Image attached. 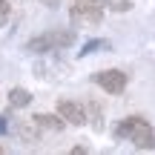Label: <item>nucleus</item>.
I'll list each match as a JSON object with an SVG mask.
<instances>
[{
    "instance_id": "9",
    "label": "nucleus",
    "mask_w": 155,
    "mask_h": 155,
    "mask_svg": "<svg viewBox=\"0 0 155 155\" xmlns=\"http://www.w3.org/2000/svg\"><path fill=\"white\" fill-rule=\"evenodd\" d=\"M9 15H12V6H9V0H0V26H6Z\"/></svg>"
},
{
    "instance_id": "4",
    "label": "nucleus",
    "mask_w": 155,
    "mask_h": 155,
    "mask_svg": "<svg viewBox=\"0 0 155 155\" xmlns=\"http://www.w3.org/2000/svg\"><path fill=\"white\" fill-rule=\"evenodd\" d=\"M92 81L98 83L106 95H121L124 89H127V83H129V75L124 72V69H101Z\"/></svg>"
},
{
    "instance_id": "2",
    "label": "nucleus",
    "mask_w": 155,
    "mask_h": 155,
    "mask_svg": "<svg viewBox=\"0 0 155 155\" xmlns=\"http://www.w3.org/2000/svg\"><path fill=\"white\" fill-rule=\"evenodd\" d=\"M75 43V32L72 29H49V32L38 35L26 43V52L32 55H46V52H55V49H66V46Z\"/></svg>"
},
{
    "instance_id": "6",
    "label": "nucleus",
    "mask_w": 155,
    "mask_h": 155,
    "mask_svg": "<svg viewBox=\"0 0 155 155\" xmlns=\"http://www.w3.org/2000/svg\"><path fill=\"white\" fill-rule=\"evenodd\" d=\"M35 124H38L40 129H49V132H61L63 127H66V121H63L61 115H32Z\"/></svg>"
},
{
    "instance_id": "8",
    "label": "nucleus",
    "mask_w": 155,
    "mask_h": 155,
    "mask_svg": "<svg viewBox=\"0 0 155 155\" xmlns=\"http://www.w3.org/2000/svg\"><path fill=\"white\" fill-rule=\"evenodd\" d=\"M101 49H109V40L95 38V40H86V43H83V49L78 52V55H81V58H86V55H95V52H101Z\"/></svg>"
},
{
    "instance_id": "13",
    "label": "nucleus",
    "mask_w": 155,
    "mask_h": 155,
    "mask_svg": "<svg viewBox=\"0 0 155 155\" xmlns=\"http://www.w3.org/2000/svg\"><path fill=\"white\" fill-rule=\"evenodd\" d=\"M3 152H6V150H3V147H0V155H3Z\"/></svg>"
},
{
    "instance_id": "10",
    "label": "nucleus",
    "mask_w": 155,
    "mask_h": 155,
    "mask_svg": "<svg viewBox=\"0 0 155 155\" xmlns=\"http://www.w3.org/2000/svg\"><path fill=\"white\" fill-rule=\"evenodd\" d=\"M109 9H115V12H124V9H129V0H118V3H109Z\"/></svg>"
},
{
    "instance_id": "1",
    "label": "nucleus",
    "mask_w": 155,
    "mask_h": 155,
    "mask_svg": "<svg viewBox=\"0 0 155 155\" xmlns=\"http://www.w3.org/2000/svg\"><path fill=\"white\" fill-rule=\"evenodd\" d=\"M115 138L129 141L138 150H155V129L144 115H129L115 127Z\"/></svg>"
},
{
    "instance_id": "11",
    "label": "nucleus",
    "mask_w": 155,
    "mask_h": 155,
    "mask_svg": "<svg viewBox=\"0 0 155 155\" xmlns=\"http://www.w3.org/2000/svg\"><path fill=\"white\" fill-rule=\"evenodd\" d=\"M9 132V121H6V118H0V135H6Z\"/></svg>"
},
{
    "instance_id": "3",
    "label": "nucleus",
    "mask_w": 155,
    "mask_h": 155,
    "mask_svg": "<svg viewBox=\"0 0 155 155\" xmlns=\"http://www.w3.org/2000/svg\"><path fill=\"white\" fill-rule=\"evenodd\" d=\"M112 0H72L69 3V17L78 26H98L104 20V9Z\"/></svg>"
},
{
    "instance_id": "7",
    "label": "nucleus",
    "mask_w": 155,
    "mask_h": 155,
    "mask_svg": "<svg viewBox=\"0 0 155 155\" xmlns=\"http://www.w3.org/2000/svg\"><path fill=\"white\" fill-rule=\"evenodd\" d=\"M29 104H32V95H29V89H23V86L9 89V106L20 109V106H29Z\"/></svg>"
},
{
    "instance_id": "12",
    "label": "nucleus",
    "mask_w": 155,
    "mask_h": 155,
    "mask_svg": "<svg viewBox=\"0 0 155 155\" xmlns=\"http://www.w3.org/2000/svg\"><path fill=\"white\" fill-rule=\"evenodd\" d=\"M40 3H43V6H58L61 0H40Z\"/></svg>"
},
{
    "instance_id": "5",
    "label": "nucleus",
    "mask_w": 155,
    "mask_h": 155,
    "mask_svg": "<svg viewBox=\"0 0 155 155\" xmlns=\"http://www.w3.org/2000/svg\"><path fill=\"white\" fill-rule=\"evenodd\" d=\"M58 115L72 127H86V121H89L86 104H81V101H58Z\"/></svg>"
}]
</instances>
